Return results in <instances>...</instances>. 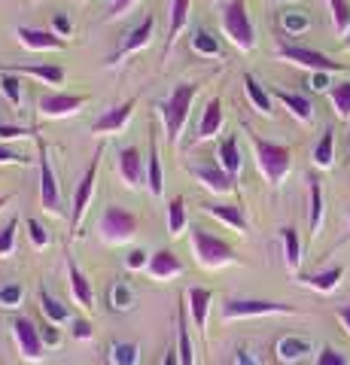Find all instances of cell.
Wrapping results in <instances>:
<instances>
[{
  "label": "cell",
  "mask_w": 350,
  "mask_h": 365,
  "mask_svg": "<svg viewBox=\"0 0 350 365\" xmlns=\"http://www.w3.org/2000/svg\"><path fill=\"white\" fill-rule=\"evenodd\" d=\"M98 232H101V241L110 244V247H119V244H128L138 237L140 232V220L134 216L128 207H119V204H110V207L101 213L98 220Z\"/></svg>",
  "instance_id": "cell-5"
},
{
  "label": "cell",
  "mask_w": 350,
  "mask_h": 365,
  "mask_svg": "<svg viewBox=\"0 0 350 365\" xmlns=\"http://www.w3.org/2000/svg\"><path fill=\"white\" fill-rule=\"evenodd\" d=\"M162 365H180V353H177V347H174V350H165Z\"/></svg>",
  "instance_id": "cell-57"
},
{
  "label": "cell",
  "mask_w": 350,
  "mask_h": 365,
  "mask_svg": "<svg viewBox=\"0 0 350 365\" xmlns=\"http://www.w3.org/2000/svg\"><path fill=\"white\" fill-rule=\"evenodd\" d=\"M134 6H138V0H110V9H107V19L104 21H116L122 16H128Z\"/></svg>",
  "instance_id": "cell-48"
},
{
  "label": "cell",
  "mask_w": 350,
  "mask_h": 365,
  "mask_svg": "<svg viewBox=\"0 0 350 365\" xmlns=\"http://www.w3.org/2000/svg\"><path fill=\"white\" fill-rule=\"evenodd\" d=\"M186 222H189V216H186V201L177 195V198L168 201V235L180 237V235L186 232Z\"/></svg>",
  "instance_id": "cell-38"
},
{
  "label": "cell",
  "mask_w": 350,
  "mask_h": 365,
  "mask_svg": "<svg viewBox=\"0 0 350 365\" xmlns=\"http://www.w3.org/2000/svg\"><path fill=\"white\" fill-rule=\"evenodd\" d=\"M329 101L341 122H350V83H338L329 88Z\"/></svg>",
  "instance_id": "cell-40"
},
{
  "label": "cell",
  "mask_w": 350,
  "mask_h": 365,
  "mask_svg": "<svg viewBox=\"0 0 350 365\" xmlns=\"http://www.w3.org/2000/svg\"><path fill=\"white\" fill-rule=\"evenodd\" d=\"M222 34L229 37L241 52H253L256 49V31L250 13H247V0H232L229 6L222 9Z\"/></svg>",
  "instance_id": "cell-6"
},
{
  "label": "cell",
  "mask_w": 350,
  "mask_h": 365,
  "mask_svg": "<svg viewBox=\"0 0 350 365\" xmlns=\"http://www.w3.org/2000/svg\"><path fill=\"white\" fill-rule=\"evenodd\" d=\"M192 177H195L205 189L217 192V195H229V192L235 189L232 177L225 174V170H222L220 165H198V168H192Z\"/></svg>",
  "instance_id": "cell-24"
},
{
  "label": "cell",
  "mask_w": 350,
  "mask_h": 365,
  "mask_svg": "<svg viewBox=\"0 0 350 365\" xmlns=\"http://www.w3.org/2000/svg\"><path fill=\"white\" fill-rule=\"evenodd\" d=\"M189 237H192V250H195V259H198L201 268L217 271V268H225V265H235V262H238V253H235L232 244H225L220 235H210L205 228L195 225L189 232Z\"/></svg>",
  "instance_id": "cell-4"
},
{
  "label": "cell",
  "mask_w": 350,
  "mask_h": 365,
  "mask_svg": "<svg viewBox=\"0 0 350 365\" xmlns=\"http://www.w3.org/2000/svg\"><path fill=\"white\" fill-rule=\"evenodd\" d=\"M314 365H350V359L344 356L341 350H335V347H320V353H317V359H314Z\"/></svg>",
  "instance_id": "cell-46"
},
{
  "label": "cell",
  "mask_w": 350,
  "mask_h": 365,
  "mask_svg": "<svg viewBox=\"0 0 350 365\" xmlns=\"http://www.w3.org/2000/svg\"><path fill=\"white\" fill-rule=\"evenodd\" d=\"M107 304L110 311H119V314H128L134 304H138V295H134V287L128 280H116L113 287L107 289Z\"/></svg>",
  "instance_id": "cell-33"
},
{
  "label": "cell",
  "mask_w": 350,
  "mask_h": 365,
  "mask_svg": "<svg viewBox=\"0 0 350 365\" xmlns=\"http://www.w3.org/2000/svg\"><path fill=\"white\" fill-rule=\"evenodd\" d=\"M16 235H19V220H9L4 228H0V259L16 253Z\"/></svg>",
  "instance_id": "cell-45"
},
{
  "label": "cell",
  "mask_w": 350,
  "mask_h": 365,
  "mask_svg": "<svg viewBox=\"0 0 350 365\" xmlns=\"http://www.w3.org/2000/svg\"><path fill=\"white\" fill-rule=\"evenodd\" d=\"M101 158H104V146H98L95 155H92V165L86 168L83 180L76 182L73 189V204H71V241H76L80 237V225L86 220L88 207H92V198H95V189H98V174H101Z\"/></svg>",
  "instance_id": "cell-3"
},
{
  "label": "cell",
  "mask_w": 350,
  "mask_h": 365,
  "mask_svg": "<svg viewBox=\"0 0 350 365\" xmlns=\"http://www.w3.org/2000/svg\"><path fill=\"white\" fill-rule=\"evenodd\" d=\"M189 9H192V0H171V28H168V43L162 52L165 58L174 52V43L180 40V34L189 25Z\"/></svg>",
  "instance_id": "cell-26"
},
{
  "label": "cell",
  "mask_w": 350,
  "mask_h": 365,
  "mask_svg": "<svg viewBox=\"0 0 350 365\" xmlns=\"http://www.w3.org/2000/svg\"><path fill=\"white\" fill-rule=\"evenodd\" d=\"M308 86H311L314 91H329V88H332V86H329V73H311Z\"/></svg>",
  "instance_id": "cell-54"
},
{
  "label": "cell",
  "mask_w": 350,
  "mask_h": 365,
  "mask_svg": "<svg viewBox=\"0 0 350 365\" xmlns=\"http://www.w3.org/2000/svg\"><path fill=\"white\" fill-rule=\"evenodd\" d=\"M21 302H25V287L21 283H4L0 287V307L4 311H16V307H21Z\"/></svg>",
  "instance_id": "cell-41"
},
{
  "label": "cell",
  "mask_w": 350,
  "mask_h": 365,
  "mask_svg": "<svg viewBox=\"0 0 350 365\" xmlns=\"http://www.w3.org/2000/svg\"><path fill=\"white\" fill-rule=\"evenodd\" d=\"M271 95H274V98L280 101V104H284V107H287V110H289L299 122L308 125V122L314 119V104H311V101L304 98V95H296V91H284V88H274Z\"/></svg>",
  "instance_id": "cell-31"
},
{
  "label": "cell",
  "mask_w": 350,
  "mask_h": 365,
  "mask_svg": "<svg viewBox=\"0 0 350 365\" xmlns=\"http://www.w3.org/2000/svg\"><path fill=\"white\" fill-rule=\"evenodd\" d=\"M311 350H314L311 338L284 335V338H277V344H274V356H277V362H284V365H296V362H302L304 356H308Z\"/></svg>",
  "instance_id": "cell-21"
},
{
  "label": "cell",
  "mask_w": 350,
  "mask_h": 365,
  "mask_svg": "<svg viewBox=\"0 0 350 365\" xmlns=\"http://www.w3.org/2000/svg\"><path fill=\"white\" fill-rule=\"evenodd\" d=\"M0 71L19 73V76H34L46 86H61L64 83V67L61 64H0Z\"/></svg>",
  "instance_id": "cell-20"
},
{
  "label": "cell",
  "mask_w": 350,
  "mask_h": 365,
  "mask_svg": "<svg viewBox=\"0 0 350 365\" xmlns=\"http://www.w3.org/2000/svg\"><path fill=\"white\" fill-rule=\"evenodd\" d=\"M341 277H344V268L341 265H332V268L317 271V274H299V283H304V287H311V289H317V292H332V289H338Z\"/></svg>",
  "instance_id": "cell-30"
},
{
  "label": "cell",
  "mask_w": 350,
  "mask_h": 365,
  "mask_svg": "<svg viewBox=\"0 0 350 365\" xmlns=\"http://www.w3.org/2000/svg\"><path fill=\"white\" fill-rule=\"evenodd\" d=\"M344 49H350V31H347V37H344Z\"/></svg>",
  "instance_id": "cell-59"
},
{
  "label": "cell",
  "mask_w": 350,
  "mask_h": 365,
  "mask_svg": "<svg viewBox=\"0 0 350 365\" xmlns=\"http://www.w3.org/2000/svg\"><path fill=\"white\" fill-rule=\"evenodd\" d=\"M110 365H138L140 362V347L134 341H113L110 350Z\"/></svg>",
  "instance_id": "cell-36"
},
{
  "label": "cell",
  "mask_w": 350,
  "mask_h": 365,
  "mask_svg": "<svg viewBox=\"0 0 350 365\" xmlns=\"http://www.w3.org/2000/svg\"><path fill=\"white\" fill-rule=\"evenodd\" d=\"M189 299V311H192V323H195L198 335L207 338V314H210V304H213V292L205 287H192L186 292Z\"/></svg>",
  "instance_id": "cell-23"
},
{
  "label": "cell",
  "mask_w": 350,
  "mask_h": 365,
  "mask_svg": "<svg viewBox=\"0 0 350 365\" xmlns=\"http://www.w3.org/2000/svg\"><path fill=\"white\" fill-rule=\"evenodd\" d=\"M217 158H220V168L229 174L232 180L241 174V165H244V158H241V146H238V134H229V137H222L220 140V150H217Z\"/></svg>",
  "instance_id": "cell-27"
},
{
  "label": "cell",
  "mask_w": 350,
  "mask_h": 365,
  "mask_svg": "<svg viewBox=\"0 0 350 365\" xmlns=\"http://www.w3.org/2000/svg\"><path fill=\"white\" fill-rule=\"evenodd\" d=\"M40 311H43V317H46V319H52V323H67V317H71L67 304L55 299L46 287H40Z\"/></svg>",
  "instance_id": "cell-37"
},
{
  "label": "cell",
  "mask_w": 350,
  "mask_h": 365,
  "mask_svg": "<svg viewBox=\"0 0 350 365\" xmlns=\"http://www.w3.org/2000/svg\"><path fill=\"white\" fill-rule=\"evenodd\" d=\"M6 204H9V195H0V210H4Z\"/></svg>",
  "instance_id": "cell-58"
},
{
  "label": "cell",
  "mask_w": 350,
  "mask_h": 365,
  "mask_svg": "<svg viewBox=\"0 0 350 365\" xmlns=\"http://www.w3.org/2000/svg\"><path fill=\"white\" fill-rule=\"evenodd\" d=\"M88 95H64V91H49L37 101V113L43 119H67V116H76L86 104H88Z\"/></svg>",
  "instance_id": "cell-10"
},
{
  "label": "cell",
  "mask_w": 350,
  "mask_h": 365,
  "mask_svg": "<svg viewBox=\"0 0 350 365\" xmlns=\"http://www.w3.org/2000/svg\"><path fill=\"white\" fill-rule=\"evenodd\" d=\"M40 338H43V344L46 347H58L61 344V332H58V323H52V319H46L40 329Z\"/></svg>",
  "instance_id": "cell-49"
},
{
  "label": "cell",
  "mask_w": 350,
  "mask_h": 365,
  "mask_svg": "<svg viewBox=\"0 0 350 365\" xmlns=\"http://www.w3.org/2000/svg\"><path fill=\"white\" fill-rule=\"evenodd\" d=\"M21 137H34V131L21 128V125H4L0 122V140H21Z\"/></svg>",
  "instance_id": "cell-50"
},
{
  "label": "cell",
  "mask_w": 350,
  "mask_h": 365,
  "mask_svg": "<svg viewBox=\"0 0 350 365\" xmlns=\"http://www.w3.org/2000/svg\"><path fill=\"white\" fill-rule=\"evenodd\" d=\"M338 319H341V326L347 329V335H350V304H344V307H338Z\"/></svg>",
  "instance_id": "cell-56"
},
{
  "label": "cell",
  "mask_w": 350,
  "mask_h": 365,
  "mask_svg": "<svg viewBox=\"0 0 350 365\" xmlns=\"http://www.w3.org/2000/svg\"><path fill=\"white\" fill-rule=\"evenodd\" d=\"M323 213H326V198H323V182L320 177H308V225H311V237L320 235L323 228Z\"/></svg>",
  "instance_id": "cell-25"
},
{
  "label": "cell",
  "mask_w": 350,
  "mask_h": 365,
  "mask_svg": "<svg viewBox=\"0 0 350 365\" xmlns=\"http://www.w3.org/2000/svg\"><path fill=\"white\" fill-rule=\"evenodd\" d=\"M67 280H71V292H73V302L83 307V311H95V289H92V280L88 274L76 265L73 256H67Z\"/></svg>",
  "instance_id": "cell-16"
},
{
  "label": "cell",
  "mask_w": 350,
  "mask_h": 365,
  "mask_svg": "<svg viewBox=\"0 0 350 365\" xmlns=\"http://www.w3.org/2000/svg\"><path fill=\"white\" fill-rule=\"evenodd\" d=\"M232 365H259V359L253 356V353L250 350H235V359H232Z\"/></svg>",
  "instance_id": "cell-55"
},
{
  "label": "cell",
  "mask_w": 350,
  "mask_h": 365,
  "mask_svg": "<svg viewBox=\"0 0 350 365\" xmlns=\"http://www.w3.org/2000/svg\"><path fill=\"white\" fill-rule=\"evenodd\" d=\"M186 292L180 295L177 304V353H180V365H195V344L189 335V304H186Z\"/></svg>",
  "instance_id": "cell-17"
},
{
  "label": "cell",
  "mask_w": 350,
  "mask_h": 365,
  "mask_svg": "<svg viewBox=\"0 0 350 365\" xmlns=\"http://www.w3.org/2000/svg\"><path fill=\"white\" fill-rule=\"evenodd\" d=\"M52 31L58 34L61 40H67V37H73V21L67 19V16H61V13H55L52 16Z\"/></svg>",
  "instance_id": "cell-51"
},
{
  "label": "cell",
  "mask_w": 350,
  "mask_h": 365,
  "mask_svg": "<svg viewBox=\"0 0 350 365\" xmlns=\"http://www.w3.org/2000/svg\"><path fill=\"white\" fill-rule=\"evenodd\" d=\"M280 244H284V262L292 274H299L302 265V237L296 225H284L280 228Z\"/></svg>",
  "instance_id": "cell-32"
},
{
  "label": "cell",
  "mask_w": 350,
  "mask_h": 365,
  "mask_svg": "<svg viewBox=\"0 0 350 365\" xmlns=\"http://www.w3.org/2000/svg\"><path fill=\"white\" fill-rule=\"evenodd\" d=\"M332 9V28L335 34H347L350 31V4L347 0H326Z\"/></svg>",
  "instance_id": "cell-42"
},
{
  "label": "cell",
  "mask_w": 350,
  "mask_h": 365,
  "mask_svg": "<svg viewBox=\"0 0 350 365\" xmlns=\"http://www.w3.org/2000/svg\"><path fill=\"white\" fill-rule=\"evenodd\" d=\"M25 228H28V237H31V244L37 247V250H46V247L52 244V235H49V228L43 225L40 220H34V216H31V220L25 222Z\"/></svg>",
  "instance_id": "cell-44"
},
{
  "label": "cell",
  "mask_w": 350,
  "mask_h": 365,
  "mask_svg": "<svg viewBox=\"0 0 350 365\" xmlns=\"http://www.w3.org/2000/svg\"><path fill=\"white\" fill-rule=\"evenodd\" d=\"M9 329H13V341L16 347L21 353V359L28 362H40L43 359V338H40V329L31 323L28 317H13V323H9Z\"/></svg>",
  "instance_id": "cell-11"
},
{
  "label": "cell",
  "mask_w": 350,
  "mask_h": 365,
  "mask_svg": "<svg viewBox=\"0 0 350 365\" xmlns=\"http://www.w3.org/2000/svg\"><path fill=\"white\" fill-rule=\"evenodd\" d=\"M347 222H350V213H347Z\"/></svg>",
  "instance_id": "cell-60"
},
{
  "label": "cell",
  "mask_w": 350,
  "mask_h": 365,
  "mask_svg": "<svg viewBox=\"0 0 350 365\" xmlns=\"http://www.w3.org/2000/svg\"><path fill=\"white\" fill-rule=\"evenodd\" d=\"M299 314L292 304L287 302H265V299H229L222 304V319H250V317H289Z\"/></svg>",
  "instance_id": "cell-8"
},
{
  "label": "cell",
  "mask_w": 350,
  "mask_h": 365,
  "mask_svg": "<svg viewBox=\"0 0 350 365\" xmlns=\"http://www.w3.org/2000/svg\"><path fill=\"white\" fill-rule=\"evenodd\" d=\"M37 165H40V204L43 210L52 213V216H61L64 213V195H61V186H58V174L52 168V155H49V146L37 140Z\"/></svg>",
  "instance_id": "cell-7"
},
{
  "label": "cell",
  "mask_w": 350,
  "mask_h": 365,
  "mask_svg": "<svg viewBox=\"0 0 350 365\" xmlns=\"http://www.w3.org/2000/svg\"><path fill=\"white\" fill-rule=\"evenodd\" d=\"M16 37H19V43L25 46V49H31V52H58V49H64V46H67V40H61L55 31L28 28V25L16 28Z\"/></svg>",
  "instance_id": "cell-15"
},
{
  "label": "cell",
  "mask_w": 350,
  "mask_h": 365,
  "mask_svg": "<svg viewBox=\"0 0 350 365\" xmlns=\"http://www.w3.org/2000/svg\"><path fill=\"white\" fill-rule=\"evenodd\" d=\"M222 122H225L222 101L220 98H210L205 113H201V122H198V131H195V140H192V143H207V140H213V137H220Z\"/></svg>",
  "instance_id": "cell-18"
},
{
  "label": "cell",
  "mask_w": 350,
  "mask_h": 365,
  "mask_svg": "<svg viewBox=\"0 0 350 365\" xmlns=\"http://www.w3.org/2000/svg\"><path fill=\"white\" fill-rule=\"evenodd\" d=\"M244 91H247V101L253 104V110H259L262 116H271V113H274V95H271L253 73H244Z\"/></svg>",
  "instance_id": "cell-29"
},
{
  "label": "cell",
  "mask_w": 350,
  "mask_h": 365,
  "mask_svg": "<svg viewBox=\"0 0 350 365\" xmlns=\"http://www.w3.org/2000/svg\"><path fill=\"white\" fill-rule=\"evenodd\" d=\"M247 137H250V143H253L259 170H262L265 180L277 189L280 182L287 180L289 170H292V150H289V146H284V143L265 140V137H259V134H253V131H247Z\"/></svg>",
  "instance_id": "cell-2"
},
{
  "label": "cell",
  "mask_w": 350,
  "mask_h": 365,
  "mask_svg": "<svg viewBox=\"0 0 350 365\" xmlns=\"http://www.w3.org/2000/svg\"><path fill=\"white\" fill-rule=\"evenodd\" d=\"M192 52L201 55V58H217V55H222V46L210 31L195 28L192 31Z\"/></svg>",
  "instance_id": "cell-35"
},
{
  "label": "cell",
  "mask_w": 350,
  "mask_h": 365,
  "mask_svg": "<svg viewBox=\"0 0 350 365\" xmlns=\"http://www.w3.org/2000/svg\"><path fill=\"white\" fill-rule=\"evenodd\" d=\"M146 274H150L153 280H171V277L183 274V262L177 259L174 250H155L150 256V265H146Z\"/></svg>",
  "instance_id": "cell-22"
},
{
  "label": "cell",
  "mask_w": 350,
  "mask_h": 365,
  "mask_svg": "<svg viewBox=\"0 0 350 365\" xmlns=\"http://www.w3.org/2000/svg\"><path fill=\"white\" fill-rule=\"evenodd\" d=\"M146 186H150L153 198L165 195V170H162V158H159V137H155L153 125H150V155H146Z\"/></svg>",
  "instance_id": "cell-19"
},
{
  "label": "cell",
  "mask_w": 350,
  "mask_h": 365,
  "mask_svg": "<svg viewBox=\"0 0 350 365\" xmlns=\"http://www.w3.org/2000/svg\"><path fill=\"white\" fill-rule=\"evenodd\" d=\"M277 58H284V61L296 64V67H304V71H311V73H338V71H344V67L338 61H332L329 55L314 52V49H308V46L280 43L277 46Z\"/></svg>",
  "instance_id": "cell-9"
},
{
  "label": "cell",
  "mask_w": 350,
  "mask_h": 365,
  "mask_svg": "<svg viewBox=\"0 0 350 365\" xmlns=\"http://www.w3.org/2000/svg\"><path fill=\"white\" fill-rule=\"evenodd\" d=\"M280 25H284V31L287 34H292V37H299V34H304L311 28V19L304 16V13H299V9H287L284 16H280Z\"/></svg>",
  "instance_id": "cell-43"
},
{
  "label": "cell",
  "mask_w": 350,
  "mask_h": 365,
  "mask_svg": "<svg viewBox=\"0 0 350 365\" xmlns=\"http://www.w3.org/2000/svg\"><path fill=\"white\" fill-rule=\"evenodd\" d=\"M201 210L213 220H220L222 225L235 228V232H247V216H244V207L238 204H201Z\"/></svg>",
  "instance_id": "cell-28"
},
{
  "label": "cell",
  "mask_w": 350,
  "mask_h": 365,
  "mask_svg": "<svg viewBox=\"0 0 350 365\" xmlns=\"http://www.w3.org/2000/svg\"><path fill=\"white\" fill-rule=\"evenodd\" d=\"M150 256L153 253H146V250H134V253H128V259H125L128 271H143L146 265H150Z\"/></svg>",
  "instance_id": "cell-52"
},
{
  "label": "cell",
  "mask_w": 350,
  "mask_h": 365,
  "mask_svg": "<svg viewBox=\"0 0 350 365\" xmlns=\"http://www.w3.org/2000/svg\"><path fill=\"white\" fill-rule=\"evenodd\" d=\"M119 177L125 180L128 189H140L146 182V158L140 153V146H125L119 153Z\"/></svg>",
  "instance_id": "cell-14"
},
{
  "label": "cell",
  "mask_w": 350,
  "mask_h": 365,
  "mask_svg": "<svg viewBox=\"0 0 350 365\" xmlns=\"http://www.w3.org/2000/svg\"><path fill=\"white\" fill-rule=\"evenodd\" d=\"M153 37H155V16H143V19L138 21V25H134V28L125 34V40H122L119 52L110 58V67H116L122 58H128V55L146 49V46L153 43Z\"/></svg>",
  "instance_id": "cell-12"
},
{
  "label": "cell",
  "mask_w": 350,
  "mask_h": 365,
  "mask_svg": "<svg viewBox=\"0 0 350 365\" xmlns=\"http://www.w3.org/2000/svg\"><path fill=\"white\" fill-rule=\"evenodd\" d=\"M134 107H138V98H128V101H122V104L104 110L98 116V122L92 125V134H119V131H125L131 116H134Z\"/></svg>",
  "instance_id": "cell-13"
},
{
  "label": "cell",
  "mask_w": 350,
  "mask_h": 365,
  "mask_svg": "<svg viewBox=\"0 0 350 365\" xmlns=\"http://www.w3.org/2000/svg\"><path fill=\"white\" fill-rule=\"evenodd\" d=\"M0 95H4L13 107H21V104H25V91H21V79H19V73L0 71Z\"/></svg>",
  "instance_id": "cell-39"
},
{
  "label": "cell",
  "mask_w": 350,
  "mask_h": 365,
  "mask_svg": "<svg viewBox=\"0 0 350 365\" xmlns=\"http://www.w3.org/2000/svg\"><path fill=\"white\" fill-rule=\"evenodd\" d=\"M311 158H314V165H317L320 170H329L335 165V131L332 128H326L320 134V140H317V146H314Z\"/></svg>",
  "instance_id": "cell-34"
},
{
  "label": "cell",
  "mask_w": 350,
  "mask_h": 365,
  "mask_svg": "<svg viewBox=\"0 0 350 365\" xmlns=\"http://www.w3.org/2000/svg\"><path fill=\"white\" fill-rule=\"evenodd\" d=\"M198 91H201V83H180L165 101L155 104V110H159V116L165 122V137L171 146L180 143V134H183L186 122H189V113H192Z\"/></svg>",
  "instance_id": "cell-1"
},
{
  "label": "cell",
  "mask_w": 350,
  "mask_h": 365,
  "mask_svg": "<svg viewBox=\"0 0 350 365\" xmlns=\"http://www.w3.org/2000/svg\"><path fill=\"white\" fill-rule=\"evenodd\" d=\"M73 329H71V332H73V338L76 341H88V338H92L95 335V329H92V323H88V319H83V317H76L73 319V323H71Z\"/></svg>",
  "instance_id": "cell-53"
},
{
  "label": "cell",
  "mask_w": 350,
  "mask_h": 365,
  "mask_svg": "<svg viewBox=\"0 0 350 365\" xmlns=\"http://www.w3.org/2000/svg\"><path fill=\"white\" fill-rule=\"evenodd\" d=\"M0 165H31V158L0 140Z\"/></svg>",
  "instance_id": "cell-47"
}]
</instances>
